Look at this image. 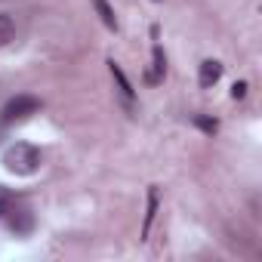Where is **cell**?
<instances>
[{
    "label": "cell",
    "mask_w": 262,
    "mask_h": 262,
    "mask_svg": "<svg viewBox=\"0 0 262 262\" xmlns=\"http://www.w3.org/2000/svg\"><path fill=\"white\" fill-rule=\"evenodd\" d=\"M93 7H96V13H99L102 25H105V28H111V31H117V19H114V10L108 7V0H93Z\"/></svg>",
    "instance_id": "cell-7"
},
{
    "label": "cell",
    "mask_w": 262,
    "mask_h": 262,
    "mask_svg": "<svg viewBox=\"0 0 262 262\" xmlns=\"http://www.w3.org/2000/svg\"><path fill=\"white\" fill-rule=\"evenodd\" d=\"M13 34H16V22H13V16L0 13V47H7V43L13 40Z\"/></svg>",
    "instance_id": "cell-9"
},
{
    "label": "cell",
    "mask_w": 262,
    "mask_h": 262,
    "mask_svg": "<svg viewBox=\"0 0 262 262\" xmlns=\"http://www.w3.org/2000/svg\"><path fill=\"white\" fill-rule=\"evenodd\" d=\"M155 213H158V188H148V213H145L142 237H148V231H151V222H155Z\"/></svg>",
    "instance_id": "cell-8"
},
{
    "label": "cell",
    "mask_w": 262,
    "mask_h": 262,
    "mask_svg": "<svg viewBox=\"0 0 262 262\" xmlns=\"http://www.w3.org/2000/svg\"><path fill=\"white\" fill-rule=\"evenodd\" d=\"M16 207V198H13V191L7 188V185H0V219H4L10 210Z\"/></svg>",
    "instance_id": "cell-10"
},
{
    "label": "cell",
    "mask_w": 262,
    "mask_h": 262,
    "mask_svg": "<svg viewBox=\"0 0 262 262\" xmlns=\"http://www.w3.org/2000/svg\"><path fill=\"white\" fill-rule=\"evenodd\" d=\"M108 68H111V77L117 80V93H120V99H123V105H126V108H133V86H129V80H126V74L120 71V65H117L114 59H108Z\"/></svg>",
    "instance_id": "cell-5"
},
{
    "label": "cell",
    "mask_w": 262,
    "mask_h": 262,
    "mask_svg": "<svg viewBox=\"0 0 262 262\" xmlns=\"http://www.w3.org/2000/svg\"><path fill=\"white\" fill-rule=\"evenodd\" d=\"M4 219H10V228H13L16 234H28V231H31V225H34L31 210H10Z\"/></svg>",
    "instance_id": "cell-6"
},
{
    "label": "cell",
    "mask_w": 262,
    "mask_h": 262,
    "mask_svg": "<svg viewBox=\"0 0 262 262\" xmlns=\"http://www.w3.org/2000/svg\"><path fill=\"white\" fill-rule=\"evenodd\" d=\"M164 74H167V56H164V50L155 43V50H151V65H148V71H145V83H161L164 80Z\"/></svg>",
    "instance_id": "cell-3"
},
{
    "label": "cell",
    "mask_w": 262,
    "mask_h": 262,
    "mask_svg": "<svg viewBox=\"0 0 262 262\" xmlns=\"http://www.w3.org/2000/svg\"><path fill=\"white\" fill-rule=\"evenodd\" d=\"M40 161H43V155H40V148L31 145V142H16V145H10V148L4 151V167H7L10 173H16V176H31V173H37Z\"/></svg>",
    "instance_id": "cell-1"
},
{
    "label": "cell",
    "mask_w": 262,
    "mask_h": 262,
    "mask_svg": "<svg viewBox=\"0 0 262 262\" xmlns=\"http://www.w3.org/2000/svg\"><path fill=\"white\" fill-rule=\"evenodd\" d=\"M244 96H247V83L241 80V83H234V86H231V99H244Z\"/></svg>",
    "instance_id": "cell-12"
},
{
    "label": "cell",
    "mask_w": 262,
    "mask_h": 262,
    "mask_svg": "<svg viewBox=\"0 0 262 262\" xmlns=\"http://www.w3.org/2000/svg\"><path fill=\"white\" fill-rule=\"evenodd\" d=\"M37 111H40V99L22 93V96L10 99L4 108H0V123H19V120H28V117L37 114Z\"/></svg>",
    "instance_id": "cell-2"
},
{
    "label": "cell",
    "mask_w": 262,
    "mask_h": 262,
    "mask_svg": "<svg viewBox=\"0 0 262 262\" xmlns=\"http://www.w3.org/2000/svg\"><path fill=\"white\" fill-rule=\"evenodd\" d=\"M194 126H201L204 133H210V136L216 133V129H219V123H216L213 117H204V114H194Z\"/></svg>",
    "instance_id": "cell-11"
},
{
    "label": "cell",
    "mask_w": 262,
    "mask_h": 262,
    "mask_svg": "<svg viewBox=\"0 0 262 262\" xmlns=\"http://www.w3.org/2000/svg\"><path fill=\"white\" fill-rule=\"evenodd\" d=\"M219 77H222V62H216V59H207V62H201V71H198V83H201L204 90L216 86V83H219Z\"/></svg>",
    "instance_id": "cell-4"
}]
</instances>
